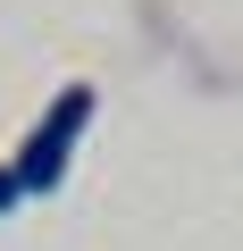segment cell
I'll use <instances>...</instances> for the list:
<instances>
[{"mask_svg":"<svg viewBox=\"0 0 243 251\" xmlns=\"http://www.w3.org/2000/svg\"><path fill=\"white\" fill-rule=\"evenodd\" d=\"M92 109H101V92H92V84H59V92H51V109L26 126V143H17V159H9V176H17V193H26V201H42V193H59V184H67Z\"/></svg>","mask_w":243,"mask_h":251,"instance_id":"6da1fadb","label":"cell"},{"mask_svg":"<svg viewBox=\"0 0 243 251\" xmlns=\"http://www.w3.org/2000/svg\"><path fill=\"white\" fill-rule=\"evenodd\" d=\"M17 201H26V193H17V176H9V159H0V218H9Z\"/></svg>","mask_w":243,"mask_h":251,"instance_id":"7a4b0ae2","label":"cell"}]
</instances>
